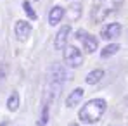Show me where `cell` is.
I'll return each instance as SVG.
<instances>
[{"label":"cell","mask_w":128,"mask_h":126,"mask_svg":"<svg viewBox=\"0 0 128 126\" xmlns=\"http://www.w3.org/2000/svg\"><path fill=\"white\" fill-rule=\"evenodd\" d=\"M68 80V73L64 71V67L61 64H54L52 67H50V71H48V81H47V102H52L57 95H59V92L62 90L64 86V81Z\"/></svg>","instance_id":"1"},{"label":"cell","mask_w":128,"mask_h":126,"mask_svg":"<svg viewBox=\"0 0 128 126\" xmlns=\"http://www.w3.org/2000/svg\"><path fill=\"white\" fill-rule=\"evenodd\" d=\"M106 109H107V104H106L104 99H92V100H88V102L80 109L78 116H80V119H82L85 125H94V123H97V121L104 116Z\"/></svg>","instance_id":"2"},{"label":"cell","mask_w":128,"mask_h":126,"mask_svg":"<svg viewBox=\"0 0 128 126\" xmlns=\"http://www.w3.org/2000/svg\"><path fill=\"white\" fill-rule=\"evenodd\" d=\"M125 0H94L90 17L94 24H100L111 12H116Z\"/></svg>","instance_id":"3"},{"label":"cell","mask_w":128,"mask_h":126,"mask_svg":"<svg viewBox=\"0 0 128 126\" xmlns=\"http://www.w3.org/2000/svg\"><path fill=\"white\" fill-rule=\"evenodd\" d=\"M64 62L68 64L69 67H80L83 64V54L76 47L69 45V47L64 48Z\"/></svg>","instance_id":"4"},{"label":"cell","mask_w":128,"mask_h":126,"mask_svg":"<svg viewBox=\"0 0 128 126\" xmlns=\"http://www.w3.org/2000/svg\"><path fill=\"white\" fill-rule=\"evenodd\" d=\"M120 33H121V24L111 22V24H106L100 29V38L102 40H112V38H118Z\"/></svg>","instance_id":"5"},{"label":"cell","mask_w":128,"mask_h":126,"mask_svg":"<svg viewBox=\"0 0 128 126\" xmlns=\"http://www.w3.org/2000/svg\"><path fill=\"white\" fill-rule=\"evenodd\" d=\"M71 33V26H62L61 29H59V33L56 35V40H54V47L57 48V50H62L66 48V42H68V35Z\"/></svg>","instance_id":"6"},{"label":"cell","mask_w":128,"mask_h":126,"mask_svg":"<svg viewBox=\"0 0 128 126\" xmlns=\"http://www.w3.org/2000/svg\"><path fill=\"white\" fill-rule=\"evenodd\" d=\"M14 31H16V36L21 42H24V40H28V36L31 33V24H28L26 21H18L14 26Z\"/></svg>","instance_id":"7"},{"label":"cell","mask_w":128,"mask_h":126,"mask_svg":"<svg viewBox=\"0 0 128 126\" xmlns=\"http://www.w3.org/2000/svg\"><path fill=\"white\" fill-rule=\"evenodd\" d=\"M62 17H64V9L59 7V5H56V7H52V10L48 14V24L50 26H56V24H59V21Z\"/></svg>","instance_id":"8"},{"label":"cell","mask_w":128,"mask_h":126,"mask_svg":"<svg viewBox=\"0 0 128 126\" xmlns=\"http://www.w3.org/2000/svg\"><path fill=\"white\" fill-rule=\"evenodd\" d=\"M97 47H99V40H97L94 35H85V36H83V48H85L86 54L95 52Z\"/></svg>","instance_id":"9"},{"label":"cell","mask_w":128,"mask_h":126,"mask_svg":"<svg viewBox=\"0 0 128 126\" xmlns=\"http://www.w3.org/2000/svg\"><path fill=\"white\" fill-rule=\"evenodd\" d=\"M82 99H83V90H82V88H76V90L66 99V105H68V107H74L76 104H80Z\"/></svg>","instance_id":"10"},{"label":"cell","mask_w":128,"mask_h":126,"mask_svg":"<svg viewBox=\"0 0 128 126\" xmlns=\"http://www.w3.org/2000/svg\"><path fill=\"white\" fill-rule=\"evenodd\" d=\"M102 76H104V71H102V69H94L92 73L86 74L85 81L88 85H95V83H99V81L102 80Z\"/></svg>","instance_id":"11"},{"label":"cell","mask_w":128,"mask_h":126,"mask_svg":"<svg viewBox=\"0 0 128 126\" xmlns=\"http://www.w3.org/2000/svg\"><path fill=\"white\" fill-rule=\"evenodd\" d=\"M118 50H120V45H118V43H111V45H107L106 48H102L100 55H102V57H111V55H114Z\"/></svg>","instance_id":"12"},{"label":"cell","mask_w":128,"mask_h":126,"mask_svg":"<svg viewBox=\"0 0 128 126\" xmlns=\"http://www.w3.org/2000/svg\"><path fill=\"white\" fill-rule=\"evenodd\" d=\"M7 107H9V111H18V107H19V95H18V93H12V95L9 97Z\"/></svg>","instance_id":"13"},{"label":"cell","mask_w":128,"mask_h":126,"mask_svg":"<svg viewBox=\"0 0 128 126\" xmlns=\"http://www.w3.org/2000/svg\"><path fill=\"white\" fill-rule=\"evenodd\" d=\"M48 104H50V102L45 100V105H43V109H42V116H40L38 126H45L47 123H48Z\"/></svg>","instance_id":"14"},{"label":"cell","mask_w":128,"mask_h":126,"mask_svg":"<svg viewBox=\"0 0 128 126\" xmlns=\"http://www.w3.org/2000/svg\"><path fill=\"white\" fill-rule=\"evenodd\" d=\"M22 9H24V12H26V16H28V17L36 19V12L33 10V7L30 5V2H22Z\"/></svg>","instance_id":"15"},{"label":"cell","mask_w":128,"mask_h":126,"mask_svg":"<svg viewBox=\"0 0 128 126\" xmlns=\"http://www.w3.org/2000/svg\"><path fill=\"white\" fill-rule=\"evenodd\" d=\"M80 9H82V5H80V3L71 5V9H69V10H71V14H69V16H71V19H78V17H80Z\"/></svg>","instance_id":"16"},{"label":"cell","mask_w":128,"mask_h":126,"mask_svg":"<svg viewBox=\"0 0 128 126\" xmlns=\"http://www.w3.org/2000/svg\"><path fill=\"white\" fill-rule=\"evenodd\" d=\"M2 80H4V71L0 69V81H2Z\"/></svg>","instance_id":"17"},{"label":"cell","mask_w":128,"mask_h":126,"mask_svg":"<svg viewBox=\"0 0 128 126\" xmlns=\"http://www.w3.org/2000/svg\"><path fill=\"white\" fill-rule=\"evenodd\" d=\"M71 126H78V125H71Z\"/></svg>","instance_id":"18"}]
</instances>
